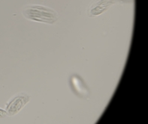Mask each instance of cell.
Listing matches in <instances>:
<instances>
[{
	"label": "cell",
	"mask_w": 148,
	"mask_h": 124,
	"mask_svg": "<svg viewBox=\"0 0 148 124\" xmlns=\"http://www.w3.org/2000/svg\"><path fill=\"white\" fill-rule=\"evenodd\" d=\"M7 114V112H6L5 110L2 109V108H0V117H3V116H5V115Z\"/></svg>",
	"instance_id": "4"
},
{
	"label": "cell",
	"mask_w": 148,
	"mask_h": 124,
	"mask_svg": "<svg viewBox=\"0 0 148 124\" xmlns=\"http://www.w3.org/2000/svg\"><path fill=\"white\" fill-rule=\"evenodd\" d=\"M29 97L26 96H18L15 97L8 106H7V111L9 115H14L25 106Z\"/></svg>",
	"instance_id": "3"
},
{
	"label": "cell",
	"mask_w": 148,
	"mask_h": 124,
	"mask_svg": "<svg viewBox=\"0 0 148 124\" xmlns=\"http://www.w3.org/2000/svg\"><path fill=\"white\" fill-rule=\"evenodd\" d=\"M71 82L74 91L78 96L81 97H86L89 96V89L84 82H83L79 76H72L71 78Z\"/></svg>",
	"instance_id": "2"
},
{
	"label": "cell",
	"mask_w": 148,
	"mask_h": 124,
	"mask_svg": "<svg viewBox=\"0 0 148 124\" xmlns=\"http://www.w3.org/2000/svg\"><path fill=\"white\" fill-rule=\"evenodd\" d=\"M29 19L33 20L42 21V22H52L56 20V15L53 11L50 10L47 11V8H45L41 6L36 5L35 7H28V10L25 9L24 14Z\"/></svg>",
	"instance_id": "1"
}]
</instances>
